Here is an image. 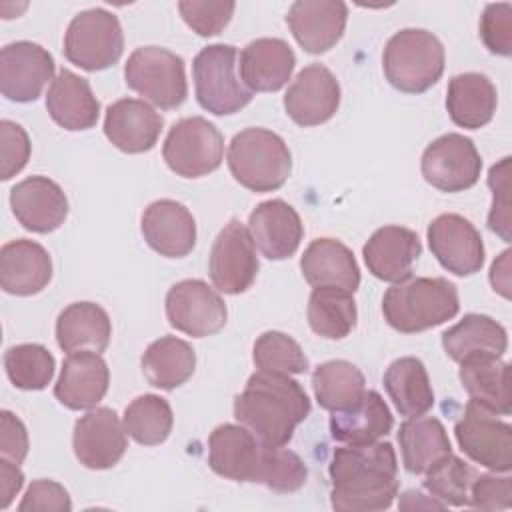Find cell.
I'll list each match as a JSON object with an SVG mask.
<instances>
[{
  "label": "cell",
  "instance_id": "18",
  "mask_svg": "<svg viewBox=\"0 0 512 512\" xmlns=\"http://www.w3.org/2000/svg\"><path fill=\"white\" fill-rule=\"evenodd\" d=\"M266 444L242 424H220L208 436L212 472L234 482H258Z\"/></svg>",
  "mask_w": 512,
  "mask_h": 512
},
{
  "label": "cell",
  "instance_id": "35",
  "mask_svg": "<svg viewBox=\"0 0 512 512\" xmlns=\"http://www.w3.org/2000/svg\"><path fill=\"white\" fill-rule=\"evenodd\" d=\"M140 366L154 388L174 390L192 378L196 352L182 338L162 336L148 344L140 358Z\"/></svg>",
  "mask_w": 512,
  "mask_h": 512
},
{
  "label": "cell",
  "instance_id": "5",
  "mask_svg": "<svg viewBox=\"0 0 512 512\" xmlns=\"http://www.w3.org/2000/svg\"><path fill=\"white\" fill-rule=\"evenodd\" d=\"M444 46L428 30L404 28L384 46L382 68L392 88L404 94H422L432 88L444 72Z\"/></svg>",
  "mask_w": 512,
  "mask_h": 512
},
{
  "label": "cell",
  "instance_id": "32",
  "mask_svg": "<svg viewBox=\"0 0 512 512\" xmlns=\"http://www.w3.org/2000/svg\"><path fill=\"white\" fill-rule=\"evenodd\" d=\"M112 324L106 310L94 302H74L56 320V342L66 352H104L110 344Z\"/></svg>",
  "mask_w": 512,
  "mask_h": 512
},
{
  "label": "cell",
  "instance_id": "54",
  "mask_svg": "<svg viewBox=\"0 0 512 512\" xmlns=\"http://www.w3.org/2000/svg\"><path fill=\"white\" fill-rule=\"evenodd\" d=\"M400 510H444L446 506L434 496H426L420 490H406L398 500Z\"/></svg>",
  "mask_w": 512,
  "mask_h": 512
},
{
  "label": "cell",
  "instance_id": "45",
  "mask_svg": "<svg viewBox=\"0 0 512 512\" xmlns=\"http://www.w3.org/2000/svg\"><path fill=\"white\" fill-rule=\"evenodd\" d=\"M236 4L234 2H200V0H182L178 2V12L182 20L198 36H216L232 20Z\"/></svg>",
  "mask_w": 512,
  "mask_h": 512
},
{
  "label": "cell",
  "instance_id": "11",
  "mask_svg": "<svg viewBox=\"0 0 512 512\" xmlns=\"http://www.w3.org/2000/svg\"><path fill=\"white\" fill-rule=\"evenodd\" d=\"M420 170L424 180L436 190L462 192L478 182L482 158L470 138L448 132L426 146Z\"/></svg>",
  "mask_w": 512,
  "mask_h": 512
},
{
  "label": "cell",
  "instance_id": "36",
  "mask_svg": "<svg viewBox=\"0 0 512 512\" xmlns=\"http://www.w3.org/2000/svg\"><path fill=\"white\" fill-rule=\"evenodd\" d=\"M384 388L402 416H422L434 406V390L422 360L404 356L384 372Z\"/></svg>",
  "mask_w": 512,
  "mask_h": 512
},
{
  "label": "cell",
  "instance_id": "19",
  "mask_svg": "<svg viewBox=\"0 0 512 512\" xmlns=\"http://www.w3.org/2000/svg\"><path fill=\"white\" fill-rule=\"evenodd\" d=\"M348 6L340 0H298L286 14V24L308 54L328 52L342 38Z\"/></svg>",
  "mask_w": 512,
  "mask_h": 512
},
{
  "label": "cell",
  "instance_id": "50",
  "mask_svg": "<svg viewBox=\"0 0 512 512\" xmlns=\"http://www.w3.org/2000/svg\"><path fill=\"white\" fill-rule=\"evenodd\" d=\"M20 512H32V510H54V512H68L72 510V500L66 492V488L54 480H34L22 502L18 504Z\"/></svg>",
  "mask_w": 512,
  "mask_h": 512
},
{
  "label": "cell",
  "instance_id": "1",
  "mask_svg": "<svg viewBox=\"0 0 512 512\" xmlns=\"http://www.w3.org/2000/svg\"><path fill=\"white\" fill-rule=\"evenodd\" d=\"M330 502L338 512H376L398 496V460L390 442L336 448L330 460Z\"/></svg>",
  "mask_w": 512,
  "mask_h": 512
},
{
  "label": "cell",
  "instance_id": "8",
  "mask_svg": "<svg viewBox=\"0 0 512 512\" xmlns=\"http://www.w3.org/2000/svg\"><path fill=\"white\" fill-rule=\"evenodd\" d=\"M124 50L120 20L104 10L90 8L78 12L64 34V56L86 72H98L114 66Z\"/></svg>",
  "mask_w": 512,
  "mask_h": 512
},
{
  "label": "cell",
  "instance_id": "7",
  "mask_svg": "<svg viewBox=\"0 0 512 512\" xmlns=\"http://www.w3.org/2000/svg\"><path fill=\"white\" fill-rule=\"evenodd\" d=\"M124 78L130 90L162 110L178 108L188 96L184 60L168 48H136L124 64Z\"/></svg>",
  "mask_w": 512,
  "mask_h": 512
},
{
  "label": "cell",
  "instance_id": "46",
  "mask_svg": "<svg viewBox=\"0 0 512 512\" xmlns=\"http://www.w3.org/2000/svg\"><path fill=\"white\" fill-rule=\"evenodd\" d=\"M488 186L492 190L488 228L510 242V156L490 168Z\"/></svg>",
  "mask_w": 512,
  "mask_h": 512
},
{
  "label": "cell",
  "instance_id": "10",
  "mask_svg": "<svg viewBox=\"0 0 512 512\" xmlns=\"http://www.w3.org/2000/svg\"><path fill=\"white\" fill-rule=\"evenodd\" d=\"M492 410L470 400L454 424L460 450L476 464L504 474L512 468V428Z\"/></svg>",
  "mask_w": 512,
  "mask_h": 512
},
{
  "label": "cell",
  "instance_id": "2",
  "mask_svg": "<svg viewBox=\"0 0 512 512\" xmlns=\"http://www.w3.org/2000/svg\"><path fill=\"white\" fill-rule=\"evenodd\" d=\"M310 398L290 374L256 370L234 398V418L266 446H286L310 414Z\"/></svg>",
  "mask_w": 512,
  "mask_h": 512
},
{
  "label": "cell",
  "instance_id": "3",
  "mask_svg": "<svg viewBox=\"0 0 512 512\" xmlns=\"http://www.w3.org/2000/svg\"><path fill=\"white\" fill-rule=\"evenodd\" d=\"M460 310L458 290L446 278H406L382 298L384 320L402 334H416L452 320Z\"/></svg>",
  "mask_w": 512,
  "mask_h": 512
},
{
  "label": "cell",
  "instance_id": "28",
  "mask_svg": "<svg viewBox=\"0 0 512 512\" xmlns=\"http://www.w3.org/2000/svg\"><path fill=\"white\" fill-rule=\"evenodd\" d=\"M46 110L58 126L70 132H78L96 126L100 116V102L96 100L86 78L74 74L68 68H62L48 86Z\"/></svg>",
  "mask_w": 512,
  "mask_h": 512
},
{
  "label": "cell",
  "instance_id": "4",
  "mask_svg": "<svg viewBox=\"0 0 512 512\" xmlns=\"http://www.w3.org/2000/svg\"><path fill=\"white\" fill-rule=\"evenodd\" d=\"M226 160L234 180L252 192L278 190L292 172L286 142L268 128H244L234 134Z\"/></svg>",
  "mask_w": 512,
  "mask_h": 512
},
{
  "label": "cell",
  "instance_id": "43",
  "mask_svg": "<svg viewBox=\"0 0 512 512\" xmlns=\"http://www.w3.org/2000/svg\"><path fill=\"white\" fill-rule=\"evenodd\" d=\"M252 360L258 370L278 372V374H304L308 370V358L300 344L278 330H268L260 334L254 342Z\"/></svg>",
  "mask_w": 512,
  "mask_h": 512
},
{
  "label": "cell",
  "instance_id": "34",
  "mask_svg": "<svg viewBox=\"0 0 512 512\" xmlns=\"http://www.w3.org/2000/svg\"><path fill=\"white\" fill-rule=\"evenodd\" d=\"M398 442L404 468L414 476H422L436 460L452 452V444L442 422L424 414L412 416L400 424Z\"/></svg>",
  "mask_w": 512,
  "mask_h": 512
},
{
  "label": "cell",
  "instance_id": "47",
  "mask_svg": "<svg viewBox=\"0 0 512 512\" xmlns=\"http://www.w3.org/2000/svg\"><path fill=\"white\" fill-rule=\"evenodd\" d=\"M480 38L496 56L512 54V4H488L480 16Z\"/></svg>",
  "mask_w": 512,
  "mask_h": 512
},
{
  "label": "cell",
  "instance_id": "14",
  "mask_svg": "<svg viewBox=\"0 0 512 512\" xmlns=\"http://www.w3.org/2000/svg\"><path fill=\"white\" fill-rule=\"evenodd\" d=\"M54 58L36 42L18 40L0 50V90L12 102H34L54 80Z\"/></svg>",
  "mask_w": 512,
  "mask_h": 512
},
{
  "label": "cell",
  "instance_id": "15",
  "mask_svg": "<svg viewBox=\"0 0 512 512\" xmlns=\"http://www.w3.org/2000/svg\"><path fill=\"white\" fill-rule=\"evenodd\" d=\"M72 448L82 466L108 470L120 462L128 448L124 424L112 408H92L76 420Z\"/></svg>",
  "mask_w": 512,
  "mask_h": 512
},
{
  "label": "cell",
  "instance_id": "9",
  "mask_svg": "<svg viewBox=\"0 0 512 512\" xmlns=\"http://www.w3.org/2000/svg\"><path fill=\"white\" fill-rule=\"evenodd\" d=\"M162 156L168 168L182 178H200L220 168L224 138L202 116H188L172 124L166 134Z\"/></svg>",
  "mask_w": 512,
  "mask_h": 512
},
{
  "label": "cell",
  "instance_id": "13",
  "mask_svg": "<svg viewBox=\"0 0 512 512\" xmlns=\"http://www.w3.org/2000/svg\"><path fill=\"white\" fill-rule=\"evenodd\" d=\"M166 318L172 328L194 338L220 332L228 310L220 294L204 280L188 278L176 282L166 294Z\"/></svg>",
  "mask_w": 512,
  "mask_h": 512
},
{
  "label": "cell",
  "instance_id": "6",
  "mask_svg": "<svg viewBox=\"0 0 512 512\" xmlns=\"http://www.w3.org/2000/svg\"><path fill=\"white\" fill-rule=\"evenodd\" d=\"M236 58L232 44H210L192 62L196 100L216 116L240 112L252 100V92L240 80Z\"/></svg>",
  "mask_w": 512,
  "mask_h": 512
},
{
  "label": "cell",
  "instance_id": "24",
  "mask_svg": "<svg viewBox=\"0 0 512 512\" xmlns=\"http://www.w3.org/2000/svg\"><path fill=\"white\" fill-rule=\"evenodd\" d=\"M164 120L146 102L138 98H120L106 108L104 134L126 154H142L154 148Z\"/></svg>",
  "mask_w": 512,
  "mask_h": 512
},
{
  "label": "cell",
  "instance_id": "22",
  "mask_svg": "<svg viewBox=\"0 0 512 512\" xmlns=\"http://www.w3.org/2000/svg\"><path fill=\"white\" fill-rule=\"evenodd\" d=\"M108 384L110 370L98 352H72L62 362L54 396L70 410H92L106 396Z\"/></svg>",
  "mask_w": 512,
  "mask_h": 512
},
{
  "label": "cell",
  "instance_id": "25",
  "mask_svg": "<svg viewBox=\"0 0 512 512\" xmlns=\"http://www.w3.org/2000/svg\"><path fill=\"white\" fill-rule=\"evenodd\" d=\"M422 254L420 238L404 226L378 228L362 248L368 272L384 282H402L412 276V266Z\"/></svg>",
  "mask_w": 512,
  "mask_h": 512
},
{
  "label": "cell",
  "instance_id": "16",
  "mask_svg": "<svg viewBox=\"0 0 512 512\" xmlns=\"http://www.w3.org/2000/svg\"><path fill=\"white\" fill-rule=\"evenodd\" d=\"M428 246L442 268L456 276L476 274L484 264V242L460 214H440L428 224Z\"/></svg>",
  "mask_w": 512,
  "mask_h": 512
},
{
  "label": "cell",
  "instance_id": "31",
  "mask_svg": "<svg viewBox=\"0 0 512 512\" xmlns=\"http://www.w3.org/2000/svg\"><path fill=\"white\" fill-rule=\"evenodd\" d=\"M496 106V86L486 74L464 72L450 78L446 88V110L456 126L478 130L494 118Z\"/></svg>",
  "mask_w": 512,
  "mask_h": 512
},
{
  "label": "cell",
  "instance_id": "30",
  "mask_svg": "<svg viewBox=\"0 0 512 512\" xmlns=\"http://www.w3.org/2000/svg\"><path fill=\"white\" fill-rule=\"evenodd\" d=\"M460 364L458 378L470 400L498 416L510 414V366L500 356L472 354Z\"/></svg>",
  "mask_w": 512,
  "mask_h": 512
},
{
  "label": "cell",
  "instance_id": "41",
  "mask_svg": "<svg viewBox=\"0 0 512 512\" xmlns=\"http://www.w3.org/2000/svg\"><path fill=\"white\" fill-rule=\"evenodd\" d=\"M476 476L478 472L470 464L450 452L424 472V488L446 508H460L468 504L470 486Z\"/></svg>",
  "mask_w": 512,
  "mask_h": 512
},
{
  "label": "cell",
  "instance_id": "12",
  "mask_svg": "<svg viewBox=\"0 0 512 512\" xmlns=\"http://www.w3.org/2000/svg\"><path fill=\"white\" fill-rule=\"evenodd\" d=\"M258 268L256 246L248 228L232 218L218 232L210 250L208 274L214 288L224 294H242L254 284Z\"/></svg>",
  "mask_w": 512,
  "mask_h": 512
},
{
  "label": "cell",
  "instance_id": "44",
  "mask_svg": "<svg viewBox=\"0 0 512 512\" xmlns=\"http://www.w3.org/2000/svg\"><path fill=\"white\" fill-rule=\"evenodd\" d=\"M306 478L308 468L296 452L284 446H266L256 484H262L278 494H288L300 490L306 484Z\"/></svg>",
  "mask_w": 512,
  "mask_h": 512
},
{
  "label": "cell",
  "instance_id": "23",
  "mask_svg": "<svg viewBox=\"0 0 512 512\" xmlns=\"http://www.w3.org/2000/svg\"><path fill=\"white\" fill-rule=\"evenodd\" d=\"M140 228L146 244L166 258H184L196 244L194 216L184 204L170 198L148 204Z\"/></svg>",
  "mask_w": 512,
  "mask_h": 512
},
{
  "label": "cell",
  "instance_id": "29",
  "mask_svg": "<svg viewBox=\"0 0 512 512\" xmlns=\"http://www.w3.org/2000/svg\"><path fill=\"white\" fill-rule=\"evenodd\" d=\"M300 270L304 280L314 286H332L348 292H356L360 286V268L352 250L336 238L312 240L302 258Z\"/></svg>",
  "mask_w": 512,
  "mask_h": 512
},
{
  "label": "cell",
  "instance_id": "39",
  "mask_svg": "<svg viewBox=\"0 0 512 512\" xmlns=\"http://www.w3.org/2000/svg\"><path fill=\"white\" fill-rule=\"evenodd\" d=\"M308 324L314 334L342 340L356 328V302L352 292L332 286L314 288L308 298Z\"/></svg>",
  "mask_w": 512,
  "mask_h": 512
},
{
  "label": "cell",
  "instance_id": "21",
  "mask_svg": "<svg viewBox=\"0 0 512 512\" xmlns=\"http://www.w3.org/2000/svg\"><path fill=\"white\" fill-rule=\"evenodd\" d=\"M10 208L26 230L48 234L64 224L68 198L54 180L30 176L10 190Z\"/></svg>",
  "mask_w": 512,
  "mask_h": 512
},
{
  "label": "cell",
  "instance_id": "40",
  "mask_svg": "<svg viewBox=\"0 0 512 512\" xmlns=\"http://www.w3.org/2000/svg\"><path fill=\"white\" fill-rule=\"evenodd\" d=\"M126 434L142 446L162 444L174 426V414L166 398L156 394H142L134 398L122 418Z\"/></svg>",
  "mask_w": 512,
  "mask_h": 512
},
{
  "label": "cell",
  "instance_id": "51",
  "mask_svg": "<svg viewBox=\"0 0 512 512\" xmlns=\"http://www.w3.org/2000/svg\"><path fill=\"white\" fill-rule=\"evenodd\" d=\"M0 454L14 464H22L28 454L26 426L10 410L0 412Z\"/></svg>",
  "mask_w": 512,
  "mask_h": 512
},
{
  "label": "cell",
  "instance_id": "26",
  "mask_svg": "<svg viewBox=\"0 0 512 512\" xmlns=\"http://www.w3.org/2000/svg\"><path fill=\"white\" fill-rule=\"evenodd\" d=\"M296 56L282 38H256L240 52L238 74L244 86L254 92H278L294 72Z\"/></svg>",
  "mask_w": 512,
  "mask_h": 512
},
{
  "label": "cell",
  "instance_id": "42",
  "mask_svg": "<svg viewBox=\"0 0 512 512\" xmlns=\"http://www.w3.org/2000/svg\"><path fill=\"white\" fill-rule=\"evenodd\" d=\"M8 380L20 390H44L56 368V360L42 344H16L4 352Z\"/></svg>",
  "mask_w": 512,
  "mask_h": 512
},
{
  "label": "cell",
  "instance_id": "20",
  "mask_svg": "<svg viewBox=\"0 0 512 512\" xmlns=\"http://www.w3.org/2000/svg\"><path fill=\"white\" fill-rule=\"evenodd\" d=\"M248 232L264 258L286 260L298 250L304 236V224L288 202L274 198L260 202L250 212Z\"/></svg>",
  "mask_w": 512,
  "mask_h": 512
},
{
  "label": "cell",
  "instance_id": "48",
  "mask_svg": "<svg viewBox=\"0 0 512 512\" xmlns=\"http://www.w3.org/2000/svg\"><path fill=\"white\" fill-rule=\"evenodd\" d=\"M474 510H508L512 506V478L508 472L498 476L492 474H478L470 486L468 504Z\"/></svg>",
  "mask_w": 512,
  "mask_h": 512
},
{
  "label": "cell",
  "instance_id": "37",
  "mask_svg": "<svg viewBox=\"0 0 512 512\" xmlns=\"http://www.w3.org/2000/svg\"><path fill=\"white\" fill-rule=\"evenodd\" d=\"M442 348L454 362H462L472 354L502 358L508 348V334L502 324L486 314H466L442 334Z\"/></svg>",
  "mask_w": 512,
  "mask_h": 512
},
{
  "label": "cell",
  "instance_id": "27",
  "mask_svg": "<svg viewBox=\"0 0 512 512\" xmlns=\"http://www.w3.org/2000/svg\"><path fill=\"white\" fill-rule=\"evenodd\" d=\"M52 280V258L48 250L26 238L10 240L0 250V286L6 294L32 296Z\"/></svg>",
  "mask_w": 512,
  "mask_h": 512
},
{
  "label": "cell",
  "instance_id": "53",
  "mask_svg": "<svg viewBox=\"0 0 512 512\" xmlns=\"http://www.w3.org/2000/svg\"><path fill=\"white\" fill-rule=\"evenodd\" d=\"M490 284L492 288L502 294L504 298H510V250H504L490 268Z\"/></svg>",
  "mask_w": 512,
  "mask_h": 512
},
{
  "label": "cell",
  "instance_id": "17",
  "mask_svg": "<svg viewBox=\"0 0 512 512\" xmlns=\"http://www.w3.org/2000/svg\"><path fill=\"white\" fill-rule=\"evenodd\" d=\"M340 106V84L322 64L302 68L284 94L286 114L304 128L328 122Z\"/></svg>",
  "mask_w": 512,
  "mask_h": 512
},
{
  "label": "cell",
  "instance_id": "49",
  "mask_svg": "<svg viewBox=\"0 0 512 512\" xmlns=\"http://www.w3.org/2000/svg\"><path fill=\"white\" fill-rule=\"evenodd\" d=\"M0 154H2V168H0L2 180H10L28 164L30 138L20 124L12 120L0 122Z\"/></svg>",
  "mask_w": 512,
  "mask_h": 512
},
{
  "label": "cell",
  "instance_id": "33",
  "mask_svg": "<svg viewBox=\"0 0 512 512\" xmlns=\"http://www.w3.org/2000/svg\"><path fill=\"white\" fill-rule=\"evenodd\" d=\"M394 418L388 404L376 390L364 392L362 400L342 412H332L330 434L344 444L376 442L392 430Z\"/></svg>",
  "mask_w": 512,
  "mask_h": 512
},
{
  "label": "cell",
  "instance_id": "38",
  "mask_svg": "<svg viewBox=\"0 0 512 512\" xmlns=\"http://www.w3.org/2000/svg\"><path fill=\"white\" fill-rule=\"evenodd\" d=\"M312 388L318 404L330 412H342L356 406L364 392L366 380L358 366L348 360H328L312 372Z\"/></svg>",
  "mask_w": 512,
  "mask_h": 512
},
{
  "label": "cell",
  "instance_id": "52",
  "mask_svg": "<svg viewBox=\"0 0 512 512\" xmlns=\"http://www.w3.org/2000/svg\"><path fill=\"white\" fill-rule=\"evenodd\" d=\"M24 486V474L20 470V464H14L6 458H0V508L6 510L14 496Z\"/></svg>",
  "mask_w": 512,
  "mask_h": 512
}]
</instances>
